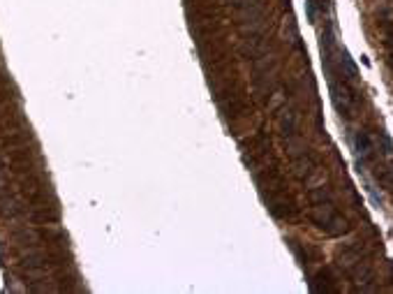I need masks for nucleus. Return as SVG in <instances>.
<instances>
[{
	"instance_id": "nucleus-1",
	"label": "nucleus",
	"mask_w": 393,
	"mask_h": 294,
	"mask_svg": "<svg viewBox=\"0 0 393 294\" xmlns=\"http://www.w3.org/2000/svg\"><path fill=\"white\" fill-rule=\"evenodd\" d=\"M312 220L333 236L342 234L345 229H347V223L335 213V208L331 206V204H315V208H312Z\"/></svg>"
}]
</instances>
